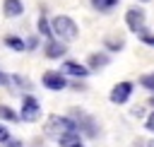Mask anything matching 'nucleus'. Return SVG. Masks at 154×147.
Wrapping results in <instances>:
<instances>
[{"label":"nucleus","instance_id":"1","mask_svg":"<svg viewBox=\"0 0 154 147\" xmlns=\"http://www.w3.org/2000/svg\"><path fill=\"white\" fill-rule=\"evenodd\" d=\"M72 130H79L72 116H58V113H53V116L46 118V125H43L46 137H51V140H55V142H58L63 135L72 133Z\"/></svg>","mask_w":154,"mask_h":147},{"label":"nucleus","instance_id":"2","mask_svg":"<svg viewBox=\"0 0 154 147\" xmlns=\"http://www.w3.org/2000/svg\"><path fill=\"white\" fill-rule=\"evenodd\" d=\"M51 24H53V34H55V39H60V41H65V43L75 41L77 34H79L77 22H75L72 17H67V14H58V17H53Z\"/></svg>","mask_w":154,"mask_h":147},{"label":"nucleus","instance_id":"3","mask_svg":"<svg viewBox=\"0 0 154 147\" xmlns=\"http://www.w3.org/2000/svg\"><path fill=\"white\" fill-rule=\"evenodd\" d=\"M70 116L75 118V123H77V128H79V133L84 135V137H96L99 135V123H96V118L94 116H89L87 111H82V108H70Z\"/></svg>","mask_w":154,"mask_h":147},{"label":"nucleus","instance_id":"4","mask_svg":"<svg viewBox=\"0 0 154 147\" xmlns=\"http://www.w3.org/2000/svg\"><path fill=\"white\" fill-rule=\"evenodd\" d=\"M41 118V104L36 101V96L24 94L22 96V108H19V120L24 123H36Z\"/></svg>","mask_w":154,"mask_h":147},{"label":"nucleus","instance_id":"5","mask_svg":"<svg viewBox=\"0 0 154 147\" xmlns=\"http://www.w3.org/2000/svg\"><path fill=\"white\" fill-rule=\"evenodd\" d=\"M125 24H128V29L132 31V34H142V31H147V14H144V10L142 7H128V12H125Z\"/></svg>","mask_w":154,"mask_h":147},{"label":"nucleus","instance_id":"6","mask_svg":"<svg viewBox=\"0 0 154 147\" xmlns=\"http://www.w3.org/2000/svg\"><path fill=\"white\" fill-rule=\"evenodd\" d=\"M41 84H43L46 89H51V92H60V89L70 87L67 80H65V72H63V70H46L43 77H41Z\"/></svg>","mask_w":154,"mask_h":147},{"label":"nucleus","instance_id":"7","mask_svg":"<svg viewBox=\"0 0 154 147\" xmlns=\"http://www.w3.org/2000/svg\"><path fill=\"white\" fill-rule=\"evenodd\" d=\"M132 89H135V84H132V82H128V80H125V82H118V84L111 89V94H108L111 104H118V106H120V104H125V101L132 96Z\"/></svg>","mask_w":154,"mask_h":147},{"label":"nucleus","instance_id":"8","mask_svg":"<svg viewBox=\"0 0 154 147\" xmlns=\"http://www.w3.org/2000/svg\"><path fill=\"white\" fill-rule=\"evenodd\" d=\"M60 70L65 72V75H70V77H77V80H84V77H89V65H82V63H77V60H65L63 65H60Z\"/></svg>","mask_w":154,"mask_h":147},{"label":"nucleus","instance_id":"9","mask_svg":"<svg viewBox=\"0 0 154 147\" xmlns=\"http://www.w3.org/2000/svg\"><path fill=\"white\" fill-rule=\"evenodd\" d=\"M43 53H46V58H51V60H58V58H63V55L67 53V48H65V41H60V39H48V41H46V48H43Z\"/></svg>","mask_w":154,"mask_h":147},{"label":"nucleus","instance_id":"10","mask_svg":"<svg viewBox=\"0 0 154 147\" xmlns=\"http://www.w3.org/2000/svg\"><path fill=\"white\" fill-rule=\"evenodd\" d=\"M2 12H5V17H10V19L22 17V14H24V2H22V0H2Z\"/></svg>","mask_w":154,"mask_h":147},{"label":"nucleus","instance_id":"11","mask_svg":"<svg viewBox=\"0 0 154 147\" xmlns=\"http://www.w3.org/2000/svg\"><path fill=\"white\" fill-rule=\"evenodd\" d=\"M111 63V55L106 53V51H99V53H91L89 55V60H87V65H89V70H101V67H106Z\"/></svg>","mask_w":154,"mask_h":147},{"label":"nucleus","instance_id":"12","mask_svg":"<svg viewBox=\"0 0 154 147\" xmlns=\"http://www.w3.org/2000/svg\"><path fill=\"white\" fill-rule=\"evenodd\" d=\"M36 27H38V34H41L46 41H48V39H55V34H53V24L48 22V17H46V14H38Z\"/></svg>","mask_w":154,"mask_h":147},{"label":"nucleus","instance_id":"13","mask_svg":"<svg viewBox=\"0 0 154 147\" xmlns=\"http://www.w3.org/2000/svg\"><path fill=\"white\" fill-rule=\"evenodd\" d=\"M91 2V7L96 10V12H101V14H108V12H113L118 5H120V0H89Z\"/></svg>","mask_w":154,"mask_h":147},{"label":"nucleus","instance_id":"14","mask_svg":"<svg viewBox=\"0 0 154 147\" xmlns=\"http://www.w3.org/2000/svg\"><path fill=\"white\" fill-rule=\"evenodd\" d=\"M5 46L7 48H12V51H26V41L24 39H19V36H5Z\"/></svg>","mask_w":154,"mask_h":147},{"label":"nucleus","instance_id":"15","mask_svg":"<svg viewBox=\"0 0 154 147\" xmlns=\"http://www.w3.org/2000/svg\"><path fill=\"white\" fill-rule=\"evenodd\" d=\"M0 120H10V123H14V120H19V113H17L14 108L0 104Z\"/></svg>","mask_w":154,"mask_h":147},{"label":"nucleus","instance_id":"16","mask_svg":"<svg viewBox=\"0 0 154 147\" xmlns=\"http://www.w3.org/2000/svg\"><path fill=\"white\" fill-rule=\"evenodd\" d=\"M140 84H142L147 92H152V94H154V72H147V75H142V77H140Z\"/></svg>","mask_w":154,"mask_h":147},{"label":"nucleus","instance_id":"17","mask_svg":"<svg viewBox=\"0 0 154 147\" xmlns=\"http://www.w3.org/2000/svg\"><path fill=\"white\" fill-rule=\"evenodd\" d=\"M125 46V39L123 36H118V39H106V48L108 51H120Z\"/></svg>","mask_w":154,"mask_h":147},{"label":"nucleus","instance_id":"18","mask_svg":"<svg viewBox=\"0 0 154 147\" xmlns=\"http://www.w3.org/2000/svg\"><path fill=\"white\" fill-rule=\"evenodd\" d=\"M12 82L19 84V87H24V89H31V82H29L26 77H22V75H12Z\"/></svg>","mask_w":154,"mask_h":147},{"label":"nucleus","instance_id":"19","mask_svg":"<svg viewBox=\"0 0 154 147\" xmlns=\"http://www.w3.org/2000/svg\"><path fill=\"white\" fill-rule=\"evenodd\" d=\"M137 36H140V41H142V43H147V46H152V48H154V34H152V31H142V34H137Z\"/></svg>","mask_w":154,"mask_h":147},{"label":"nucleus","instance_id":"20","mask_svg":"<svg viewBox=\"0 0 154 147\" xmlns=\"http://www.w3.org/2000/svg\"><path fill=\"white\" fill-rule=\"evenodd\" d=\"M10 84H12V77L0 67V87H10Z\"/></svg>","mask_w":154,"mask_h":147},{"label":"nucleus","instance_id":"21","mask_svg":"<svg viewBox=\"0 0 154 147\" xmlns=\"http://www.w3.org/2000/svg\"><path fill=\"white\" fill-rule=\"evenodd\" d=\"M144 128H147L149 133H154V111H152V113L144 118Z\"/></svg>","mask_w":154,"mask_h":147},{"label":"nucleus","instance_id":"22","mask_svg":"<svg viewBox=\"0 0 154 147\" xmlns=\"http://www.w3.org/2000/svg\"><path fill=\"white\" fill-rule=\"evenodd\" d=\"M2 147H24V142H22V140H14V137H10L7 142H2Z\"/></svg>","mask_w":154,"mask_h":147},{"label":"nucleus","instance_id":"23","mask_svg":"<svg viewBox=\"0 0 154 147\" xmlns=\"http://www.w3.org/2000/svg\"><path fill=\"white\" fill-rule=\"evenodd\" d=\"M7 140H10V130L0 123V145H2V142H7Z\"/></svg>","mask_w":154,"mask_h":147},{"label":"nucleus","instance_id":"24","mask_svg":"<svg viewBox=\"0 0 154 147\" xmlns=\"http://www.w3.org/2000/svg\"><path fill=\"white\" fill-rule=\"evenodd\" d=\"M38 46V36H31V39H26V51H34Z\"/></svg>","mask_w":154,"mask_h":147},{"label":"nucleus","instance_id":"25","mask_svg":"<svg viewBox=\"0 0 154 147\" xmlns=\"http://www.w3.org/2000/svg\"><path fill=\"white\" fill-rule=\"evenodd\" d=\"M147 147H154V140H149V142H147Z\"/></svg>","mask_w":154,"mask_h":147},{"label":"nucleus","instance_id":"26","mask_svg":"<svg viewBox=\"0 0 154 147\" xmlns=\"http://www.w3.org/2000/svg\"><path fill=\"white\" fill-rule=\"evenodd\" d=\"M149 104H152V106H154V96H152V99H149Z\"/></svg>","mask_w":154,"mask_h":147},{"label":"nucleus","instance_id":"27","mask_svg":"<svg viewBox=\"0 0 154 147\" xmlns=\"http://www.w3.org/2000/svg\"><path fill=\"white\" fill-rule=\"evenodd\" d=\"M75 147H84V145H82V142H79V145H75Z\"/></svg>","mask_w":154,"mask_h":147},{"label":"nucleus","instance_id":"28","mask_svg":"<svg viewBox=\"0 0 154 147\" xmlns=\"http://www.w3.org/2000/svg\"><path fill=\"white\" fill-rule=\"evenodd\" d=\"M140 2H152V0H140Z\"/></svg>","mask_w":154,"mask_h":147}]
</instances>
